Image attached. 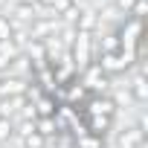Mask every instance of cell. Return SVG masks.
Segmentation results:
<instances>
[{
	"mask_svg": "<svg viewBox=\"0 0 148 148\" xmlns=\"http://www.w3.org/2000/svg\"><path fill=\"white\" fill-rule=\"evenodd\" d=\"M82 73H84V79H82L84 90H93L96 96H108V90H110V79H108V73H105L96 61H93L90 67H84Z\"/></svg>",
	"mask_w": 148,
	"mask_h": 148,
	"instance_id": "1",
	"label": "cell"
},
{
	"mask_svg": "<svg viewBox=\"0 0 148 148\" xmlns=\"http://www.w3.org/2000/svg\"><path fill=\"white\" fill-rule=\"evenodd\" d=\"M99 26H102V23H99V15H96V9L84 6V9H82V15H79V21H76V32H87V35H93Z\"/></svg>",
	"mask_w": 148,
	"mask_h": 148,
	"instance_id": "2",
	"label": "cell"
},
{
	"mask_svg": "<svg viewBox=\"0 0 148 148\" xmlns=\"http://www.w3.org/2000/svg\"><path fill=\"white\" fill-rule=\"evenodd\" d=\"M90 116H113V110H116V102L110 99V96H96V99H90Z\"/></svg>",
	"mask_w": 148,
	"mask_h": 148,
	"instance_id": "3",
	"label": "cell"
},
{
	"mask_svg": "<svg viewBox=\"0 0 148 148\" xmlns=\"http://www.w3.org/2000/svg\"><path fill=\"white\" fill-rule=\"evenodd\" d=\"M35 134H41L44 139H52L58 131H55V122H52V116H38L35 119Z\"/></svg>",
	"mask_w": 148,
	"mask_h": 148,
	"instance_id": "4",
	"label": "cell"
},
{
	"mask_svg": "<svg viewBox=\"0 0 148 148\" xmlns=\"http://www.w3.org/2000/svg\"><path fill=\"white\" fill-rule=\"evenodd\" d=\"M79 15H82V6H76V3H70L61 15H58V23L61 26H73L76 29V21H79Z\"/></svg>",
	"mask_w": 148,
	"mask_h": 148,
	"instance_id": "5",
	"label": "cell"
},
{
	"mask_svg": "<svg viewBox=\"0 0 148 148\" xmlns=\"http://www.w3.org/2000/svg\"><path fill=\"white\" fill-rule=\"evenodd\" d=\"M110 119H113V116H90V131H93V136H105V131L110 128Z\"/></svg>",
	"mask_w": 148,
	"mask_h": 148,
	"instance_id": "6",
	"label": "cell"
},
{
	"mask_svg": "<svg viewBox=\"0 0 148 148\" xmlns=\"http://www.w3.org/2000/svg\"><path fill=\"white\" fill-rule=\"evenodd\" d=\"M15 139V122L12 119H0V145H9Z\"/></svg>",
	"mask_w": 148,
	"mask_h": 148,
	"instance_id": "7",
	"label": "cell"
},
{
	"mask_svg": "<svg viewBox=\"0 0 148 148\" xmlns=\"http://www.w3.org/2000/svg\"><path fill=\"white\" fill-rule=\"evenodd\" d=\"M15 139H18V136H15ZM21 145H23V148H47V139H44L41 134H29V136L21 139Z\"/></svg>",
	"mask_w": 148,
	"mask_h": 148,
	"instance_id": "8",
	"label": "cell"
},
{
	"mask_svg": "<svg viewBox=\"0 0 148 148\" xmlns=\"http://www.w3.org/2000/svg\"><path fill=\"white\" fill-rule=\"evenodd\" d=\"M38 3H41V6H47L49 12H55V15H61V12H64V9H67L70 3H73V0H38Z\"/></svg>",
	"mask_w": 148,
	"mask_h": 148,
	"instance_id": "9",
	"label": "cell"
},
{
	"mask_svg": "<svg viewBox=\"0 0 148 148\" xmlns=\"http://www.w3.org/2000/svg\"><path fill=\"white\" fill-rule=\"evenodd\" d=\"M35 110H38V116H52L55 113V108H52L49 99H35Z\"/></svg>",
	"mask_w": 148,
	"mask_h": 148,
	"instance_id": "10",
	"label": "cell"
},
{
	"mask_svg": "<svg viewBox=\"0 0 148 148\" xmlns=\"http://www.w3.org/2000/svg\"><path fill=\"white\" fill-rule=\"evenodd\" d=\"M12 35H15V29H12L9 18H6V15H0V41H9Z\"/></svg>",
	"mask_w": 148,
	"mask_h": 148,
	"instance_id": "11",
	"label": "cell"
},
{
	"mask_svg": "<svg viewBox=\"0 0 148 148\" xmlns=\"http://www.w3.org/2000/svg\"><path fill=\"white\" fill-rule=\"evenodd\" d=\"M145 9H148V0H136V3L131 6V12H128V15H131V18H136V21H142V18H145Z\"/></svg>",
	"mask_w": 148,
	"mask_h": 148,
	"instance_id": "12",
	"label": "cell"
},
{
	"mask_svg": "<svg viewBox=\"0 0 148 148\" xmlns=\"http://www.w3.org/2000/svg\"><path fill=\"white\" fill-rule=\"evenodd\" d=\"M67 99H70V102L84 99V84H70V90H67Z\"/></svg>",
	"mask_w": 148,
	"mask_h": 148,
	"instance_id": "13",
	"label": "cell"
},
{
	"mask_svg": "<svg viewBox=\"0 0 148 148\" xmlns=\"http://www.w3.org/2000/svg\"><path fill=\"white\" fill-rule=\"evenodd\" d=\"M15 3H21V6H38V0H15Z\"/></svg>",
	"mask_w": 148,
	"mask_h": 148,
	"instance_id": "14",
	"label": "cell"
},
{
	"mask_svg": "<svg viewBox=\"0 0 148 148\" xmlns=\"http://www.w3.org/2000/svg\"><path fill=\"white\" fill-rule=\"evenodd\" d=\"M3 6H6V0H0V15H3Z\"/></svg>",
	"mask_w": 148,
	"mask_h": 148,
	"instance_id": "15",
	"label": "cell"
},
{
	"mask_svg": "<svg viewBox=\"0 0 148 148\" xmlns=\"http://www.w3.org/2000/svg\"><path fill=\"white\" fill-rule=\"evenodd\" d=\"M0 148H9V145H0Z\"/></svg>",
	"mask_w": 148,
	"mask_h": 148,
	"instance_id": "16",
	"label": "cell"
}]
</instances>
